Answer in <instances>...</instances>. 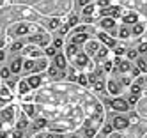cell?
<instances>
[{
	"instance_id": "6da1fadb",
	"label": "cell",
	"mask_w": 147,
	"mask_h": 138,
	"mask_svg": "<svg viewBox=\"0 0 147 138\" xmlns=\"http://www.w3.org/2000/svg\"><path fill=\"white\" fill-rule=\"evenodd\" d=\"M45 67H46L45 60H27L23 64V69H27V71H41Z\"/></svg>"
},
{
	"instance_id": "7a4b0ae2",
	"label": "cell",
	"mask_w": 147,
	"mask_h": 138,
	"mask_svg": "<svg viewBox=\"0 0 147 138\" xmlns=\"http://www.w3.org/2000/svg\"><path fill=\"white\" fill-rule=\"evenodd\" d=\"M73 60H75V66L80 67V69H82V67H90V69L94 67L92 64H89V57L85 55V53H78V55L73 59Z\"/></svg>"
},
{
	"instance_id": "3957f363",
	"label": "cell",
	"mask_w": 147,
	"mask_h": 138,
	"mask_svg": "<svg viewBox=\"0 0 147 138\" xmlns=\"http://www.w3.org/2000/svg\"><path fill=\"white\" fill-rule=\"evenodd\" d=\"M28 30H36V27H30L27 23H20V25H16V27L11 28V34L13 36H25Z\"/></svg>"
},
{
	"instance_id": "277c9868",
	"label": "cell",
	"mask_w": 147,
	"mask_h": 138,
	"mask_svg": "<svg viewBox=\"0 0 147 138\" xmlns=\"http://www.w3.org/2000/svg\"><path fill=\"white\" fill-rule=\"evenodd\" d=\"M131 62L129 60H122V59H117L115 60V71H119V73H129L131 71Z\"/></svg>"
},
{
	"instance_id": "5b68a950",
	"label": "cell",
	"mask_w": 147,
	"mask_h": 138,
	"mask_svg": "<svg viewBox=\"0 0 147 138\" xmlns=\"http://www.w3.org/2000/svg\"><path fill=\"white\" fill-rule=\"evenodd\" d=\"M53 66H55L59 71H64V69L67 67V59H66V55L57 53V55L53 57Z\"/></svg>"
},
{
	"instance_id": "8992f818",
	"label": "cell",
	"mask_w": 147,
	"mask_h": 138,
	"mask_svg": "<svg viewBox=\"0 0 147 138\" xmlns=\"http://www.w3.org/2000/svg\"><path fill=\"white\" fill-rule=\"evenodd\" d=\"M98 50H99V42L98 41H87L85 42V55L89 57H96V53H98Z\"/></svg>"
},
{
	"instance_id": "52a82bcc",
	"label": "cell",
	"mask_w": 147,
	"mask_h": 138,
	"mask_svg": "<svg viewBox=\"0 0 147 138\" xmlns=\"http://www.w3.org/2000/svg\"><path fill=\"white\" fill-rule=\"evenodd\" d=\"M112 108L115 110V112H128L129 110V104H128V101L126 99H113L112 101Z\"/></svg>"
},
{
	"instance_id": "ba28073f",
	"label": "cell",
	"mask_w": 147,
	"mask_h": 138,
	"mask_svg": "<svg viewBox=\"0 0 147 138\" xmlns=\"http://www.w3.org/2000/svg\"><path fill=\"white\" fill-rule=\"evenodd\" d=\"M13 119H14V108L13 106H7L5 110H2L0 112V120L2 122H13Z\"/></svg>"
},
{
	"instance_id": "9c48e42d",
	"label": "cell",
	"mask_w": 147,
	"mask_h": 138,
	"mask_svg": "<svg viewBox=\"0 0 147 138\" xmlns=\"http://www.w3.org/2000/svg\"><path fill=\"white\" fill-rule=\"evenodd\" d=\"M28 41L32 42V44H48L50 42V36L48 34H37V36H32V37H28Z\"/></svg>"
},
{
	"instance_id": "30bf717a",
	"label": "cell",
	"mask_w": 147,
	"mask_h": 138,
	"mask_svg": "<svg viewBox=\"0 0 147 138\" xmlns=\"http://www.w3.org/2000/svg\"><path fill=\"white\" fill-rule=\"evenodd\" d=\"M128 126H129V120L126 119V117H115L113 122H112V127H113V129H126Z\"/></svg>"
},
{
	"instance_id": "8fae6325",
	"label": "cell",
	"mask_w": 147,
	"mask_h": 138,
	"mask_svg": "<svg viewBox=\"0 0 147 138\" xmlns=\"http://www.w3.org/2000/svg\"><path fill=\"white\" fill-rule=\"evenodd\" d=\"M99 25H101L103 30H112V28H115V20L108 18V16H103L101 21H99Z\"/></svg>"
},
{
	"instance_id": "7c38bea8",
	"label": "cell",
	"mask_w": 147,
	"mask_h": 138,
	"mask_svg": "<svg viewBox=\"0 0 147 138\" xmlns=\"http://www.w3.org/2000/svg\"><path fill=\"white\" fill-rule=\"evenodd\" d=\"M122 21H124V25H135V23H138V14L136 13H128V14H124Z\"/></svg>"
},
{
	"instance_id": "4fadbf2b",
	"label": "cell",
	"mask_w": 147,
	"mask_h": 138,
	"mask_svg": "<svg viewBox=\"0 0 147 138\" xmlns=\"http://www.w3.org/2000/svg\"><path fill=\"white\" fill-rule=\"evenodd\" d=\"M98 37H99V41L103 42V44H107V46H115V39L110 37L108 34H105V32H99Z\"/></svg>"
},
{
	"instance_id": "5bb4252c",
	"label": "cell",
	"mask_w": 147,
	"mask_h": 138,
	"mask_svg": "<svg viewBox=\"0 0 147 138\" xmlns=\"http://www.w3.org/2000/svg\"><path fill=\"white\" fill-rule=\"evenodd\" d=\"M22 67H23V60H22V57H20V59H14V60L11 62V67H9V71L16 74V73L22 71Z\"/></svg>"
},
{
	"instance_id": "9a60e30c",
	"label": "cell",
	"mask_w": 147,
	"mask_h": 138,
	"mask_svg": "<svg viewBox=\"0 0 147 138\" xmlns=\"http://www.w3.org/2000/svg\"><path fill=\"white\" fill-rule=\"evenodd\" d=\"M107 89H108L110 94H119V92H121V83H117L115 80H108Z\"/></svg>"
},
{
	"instance_id": "2e32d148",
	"label": "cell",
	"mask_w": 147,
	"mask_h": 138,
	"mask_svg": "<svg viewBox=\"0 0 147 138\" xmlns=\"http://www.w3.org/2000/svg\"><path fill=\"white\" fill-rule=\"evenodd\" d=\"M89 41V36L87 34H75V36H73L71 37V42H73V44H82V42H87Z\"/></svg>"
},
{
	"instance_id": "e0dca14e",
	"label": "cell",
	"mask_w": 147,
	"mask_h": 138,
	"mask_svg": "<svg viewBox=\"0 0 147 138\" xmlns=\"http://www.w3.org/2000/svg\"><path fill=\"white\" fill-rule=\"evenodd\" d=\"M129 90H131V96H136V98H138L140 92H142V83H140V78L136 80L135 83H131V85H129Z\"/></svg>"
},
{
	"instance_id": "ac0fdd59",
	"label": "cell",
	"mask_w": 147,
	"mask_h": 138,
	"mask_svg": "<svg viewBox=\"0 0 147 138\" xmlns=\"http://www.w3.org/2000/svg\"><path fill=\"white\" fill-rule=\"evenodd\" d=\"M27 83H28L30 89H37L39 85H41V76H37V74H34V76H28V78H27Z\"/></svg>"
},
{
	"instance_id": "d6986e66",
	"label": "cell",
	"mask_w": 147,
	"mask_h": 138,
	"mask_svg": "<svg viewBox=\"0 0 147 138\" xmlns=\"http://www.w3.org/2000/svg\"><path fill=\"white\" fill-rule=\"evenodd\" d=\"M78 53H80V51H78V46L71 42V44L67 46V55H66V59H67V57H69V59H75V57L78 55Z\"/></svg>"
},
{
	"instance_id": "ffe728a7",
	"label": "cell",
	"mask_w": 147,
	"mask_h": 138,
	"mask_svg": "<svg viewBox=\"0 0 147 138\" xmlns=\"http://www.w3.org/2000/svg\"><path fill=\"white\" fill-rule=\"evenodd\" d=\"M129 36H131V30L128 28V25H122L119 28V37L121 39H126V37H129Z\"/></svg>"
},
{
	"instance_id": "44dd1931",
	"label": "cell",
	"mask_w": 147,
	"mask_h": 138,
	"mask_svg": "<svg viewBox=\"0 0 147 138\" xmlns=\"http://www.w3.org/2000/svg\"><path fill=\"white\" fill-rule=\"evenodd\" d=\"M28 90H30V87H28L27 80H22V81L18 83V92H20V94H27Z\"/></svg>"
},
{
	"instance_id": "7402d4cb",
	"label": "cell",
	"mask_w": 147,
	"mask_h": 138,
	"mask_svg": "<svg viewBox=\"0 0 147 138\" xmlns=\"http://www.w3.org/2000/svg\"><path fill=\"white\" fill-rule=\"evenodd\" d=\"M144 30H145V27H144L142 23H135L133 28H131V34H133V36H140Z\"/></svg>"
},
{
	"instance_id": "603a6c76",
	"label": "cell",
	"mask_w": 147,
	"mask_h": 138,
	"mask_svg": "<svg viewBox=\"0 0 147 138\" xmlns=\"http://www.w3.org/2000/svg\"><path fill=\"white\" fill-rule=\"evenodd\" d=\"M48 74H50V76H53V78L55 76H64V71H59L55 66H50L48 67Z\"/></svg>"
},
{
	"instance_id": "cb8c5ba5",
	"label": "cell",
	"mask_w": 147,
	"mask_h": 138,
	"mask_svg": "<svg viewBox=\"0 0 147 138\" xmlns=\"http://www.w3.org/2000/svg\"><path fill=\"white\" fill-rule=\"evenodd\" d=\"M107 55H108V48H99L98 53H96V59L98 60H105V59H107Z\"/></svg>"
},
{
	"instance_id": "d4e9b609",
	"label": "cell",
	"mask_w": 147,
	"mask_h": 138,
	"mask_svg": "<svg viewBox=\"0 0 147 138\" xmlns=\"http://www.w3.org/2000/svg\"><path fill=\"white\" fill-rule=\"evenodd\" d=\"M46 119H36L34 120V129H43V127H46Z\"/></svg>"
},
{
	"instance_id": "484cf974",
	"label": "cell",
	"mask_w": 147,
	"mask_h": 138,
	"mask_svg": "<svg viewBox=\"0 0 147 138\" xmlns=\"http://www.w3.org/2000/svg\"><path fill=\"white\" fill-rule=\"evenodd\" d=\"M59 27H60V20H59V18H51V20L48 21V28H50V30L59 28Z\"/></svg>"
},
{
	"instance_id": "4316f807",
	"label": "cell",
	"mask_w": 147,
	"mask_h": 138,
	"mask_svg": "<svg viewBox=\"0 0 147 138\" xmlns=\"http://www.w3.org/2000/svg\"><path fill=\"white\" fill-rule=\"evenodd\" d=\"M23 110H25V113L28 117H36V108L32 104H23Z\"/></svg>"
},
{
	"instance_id": "83f0119b",
	"label": "cell",
	"mask_w": 147,
	"mask_h": 138,
	"mask_svg": "<svg viewBox=\"0 0 147 138\" xmlns=\"http://www.w3.org/2000/svg\"><path fill=\"white\" fill-rule=\"evenodd\" d=\"M0 98H2V99H11L13 98V96H11V92H9V89L7 87H2V89H0Z\"/></svg>"
},
{
	"instance_id": "f1b7e54d",
	"label": "cell",
	"mask_w": 147,
	"mask_h": 138,
	"mask_svg": "<svg viewBox=\"0 0 147 138\" xmlns=\"http://www.w3.org/2000/svg\"><path fill=\"white\" fill-rule=\"evenodd\" d=\"M25 53H27V55H30V57H39V55H41V51H39L37 48H32V46H30V48H25Z\"/></svg>"
},
{
	"instance_id": "f546056e",
	"label": "cell",
	"mask_w": 147,
	"mask_h": 138,
	"mask_svg": "<svg viewBox=\"0 0 147 138\" xmlns=\"http://www.w3.org/2000/svg\"><path fill=\"white\" fill-rule=\"evenodd\" d=\"M27 120H25V117H22V119H20L18 122H16V129H20V131H23L25 129V127H27Z\"/></svg>"
},
{
	"instance_id": "4dcf8cb0",
	"label": "cell",
	"mask_w": 147,
	"mask_h": 138,
	"mask_svg": "<svg viewBox=\"0 0 147 138\" xmlns=\"http://www.w3.org/2000/svg\"><path fill=\"white\" fill-rule=\"evenodd\" d=\"M92 89H94V90H103V89H105V81H103V80L94 81V83H92Z\"/></svg>"
},
{
	"instance_id": "1f68e13d",
	"label": "cell",
	"mask_w": 147,
	"mask_h": 138,
	"mask_svg": "<svg viewBox=\"0 0 147 138\" xmlns=\"http://www.w3.org/2000/svg\"><path fill=\"white\" fill-rule=\"evenodd\" d=\"M20 50H23V42L22 41H16L11 44V51H20Z\"/></svg>"
},
{
	"instance_id": "d6a6232c",
	"label": "cell",
	"mask_w": 147,
	"mask_h": 138,
	"mask_svg": "<svg viewBox=\"0 0 147 138\" xmlns=\"http://www.w3.org/2000/svg\"><path fill=\"white\" fill-rule=\"evenodd\" d=\"M76 80H78V83H80V85H89V78H87V74H78Z\"/></svg>"
},
{
	"instance_id": "836d02e7",
	"label": "cell",
	"mask_w": 147,
	"mask_h": 138,
	"mask_svg": "<svg viewBox=\"0 0 147 138\" xmlns=\"http://www.w3.org/2000/svg\"><path fill=\"white\" fill-rule=\"evenodd\" d=\"M45 55H46V57H55V55H57V50H55L53 46H48V48L45 50Z\"/></svg>"
},
{
	"instance_id": "e575fe53",
	"label": "cell",
	"mask_w": 147,
	"mask_h": 138,
	"mask_svg": "<svg viewBox=\"0 0 147 138\" xmlns=\"http://www.w3.org/2000/svg\"><path fill=\"white\" fill-rule=\"evenodd\" d=\"M0 76H2L4 80H7L9 76H11V71H9V67H4L2 71H0Z\"/></svg>"
},
{
	"instance_id": "d590c367",
	"label": "cell",
	"mask_w": 147,
	"mask_h": 138,
	"mask_svg": "<svg viewBox=\"0 0 147 138\" xmlns=\"http://www.w3.org/2000/svg\"><path fill=\"white\" fill-rule=\"evenodd\" d=\"M138 71H147V64H145V60H142V59H138Z\"/></svg>"
},
{
	"instance_id": "8d00e7d4",
	"label": "cell",
	"mask_w": 147,
	"mask_h": 138,
	"mask_svg": "<svg viewBox=\"0 0 147 138\" xmlns=\"http://www.w3.org/2000/svg\"><path fill=\"white\" fill-rule=\"evenodd\" d=\"M76 23H78V16H76V14H73V16L69 18V23H67V27H75Z\"/></svg>"
},
{
	"instance_id": "74e56055",
	"label": "cell",
	"mask_w": 147,
	"mask_h": 138,
	"mask_svg": "<svg viewBox=\"0 0 147 138\" xmlns=\"http://www.w3.org/2000/svg\"><path fill=\"white\" fill-rule=\"evenodd\" d=\"M94 13V5H85V9H83V14H85V16H89V14H92Z\"/></svg>"
},
{
	"instance_id": "f35d334b",
	"label": "cell",
	"mask_w": 147,
	"mask_h": 138,
	"mask_svg": "<svg viewBox=\"0 0 147 138\" xmlns=\"http://www.w3.org/2000/svg\"><path fill=\"white\" fill-rule=\"evenodd\" d=\"M136 57H138V51H136V50H128V59L129 60H133Z\"/></svg>"
},
{
	"instance_id": "ab89813d",
	"label": "cell",
	"mask_w": 147,
	"mask_h": 138,
	"mask_svg": "<svg viewBox=\"0 0 147 138\" xmlns=\"http://www.w3.org/2000/svg\"><path fill=\"white\" fill-rule=\"evenodd\" d=\"M112 67H113V62H110V60H107V62H105V66H103V71H112Z\"/></svg>"
},
{
	"instance_id": "60d3db41",
	"label": "cell",
	"mask_w": 147,
	"mask_h": 138,
	"mask_svg": "<svg viewBox=\"0 0 147 138\" xmlns=\"http://www.w3.org/2000/svg\"><path fill=\"white\" fill-rule=\"evenodd\" d=\"M124 53H126V50H124V46H115V55H124Z\"/></svg>"
},
{
	"instance_id": "b9f144b4",
	"label": "cell",
	"mask_w": 147,
	"mask_h": 138,
	"mask_svg": "<svg viewBox=\"0 0 147 138\" xmlns=\"http://www.w3.org/2000/svg\"><path fill=\"white\" fill-rule=\"evenodd\" d=\"M136 51H138V53H145L147 51V42H142V44L136 48Z\"/></svg>"
},
{
	"instance_id": "7bdbcfd3",
	"label": "cell",
	"mask_w": 147,
	"mask_h": 138,
	"mask_svg": "<svg viewBox=\"0 0 147 138\" xmlns=\"http://www.w3.org/2000/svg\"><path fill=\"white\" fill-rule=\"evenodd\" d=\"M62 44H64V41H62V39H55V41H53V48H55V50L60 48Z\"/></svg>"
},
{
	"instance_id": "ee69618b",
	"label": "cell",
	"mask_w": 147,
	"mask_h": 138,
	"mask_svg": "<svg viewBox=\"0 0 147 138\" xmlns=\"http://www.w3.org/2000/svg\"><path fill=\"white\" fill-rule=\"evenodd\" d=\"M112 129H113V127H112V124H107V126L103 127V135H108V133H110Z\"/></svg>"
},
{
	"instance_id": "f6af8a7d",
	"label": "cell",
	"mask_w": 147,
	"mask_h": 138,
	"mask_svg": "<svg viewBox=\"0 0 147 138\" xmlns=\"http://www.w3.org/2000/svg\"><path fill=\"white\" fill-rule=\"evenodd\" d=\"M99 5L105 7V9H108L110 7V0H99Z\"/></svg>"
},
{
	"instance_id": "bcb514c9",
	"label": "cell",
	"mask_w": 147,
	"mask_h": 138,
	"mask_svg": "<svg viewBox=\"0 0 147 138\" xmlns=\"http://www.w3.org/2000/svg\"><path fill=\"white\" fill-rule=\"evenodd\" d=\"M136 101H138V98H136V96H129V99H128V104H135Z\"/></svg>"
},
{
	"instance_id": "7dc6e473",
	"label": "cell",
	"mask_w": 147,
	"mask_h": 138,
	"mask_svg": "<svg viewBox=\"0 0 147 138\" xmlns=\"http://www.w3.org/2000/svg\"><path fill=\"white\" fill-rule=\"evenodd\" d=\"M140 83H142V87H145V90H147V76H142L140 78Z\"/></svg>"
},
{
	"instance_id": "c3c4849f",
	"label": "cell",
	"mask_w": 147,
	"mask_h": 138,
	"mask_svg": "<svg viewBox=\"0 0 147 138\" xmlns=\"http://www.w3.org/2000/svg\"><path fill=\"white\" fill-rule=\"evenodd\" d=\"M131 74H133V76H138V74H140V71H138V67H131V71H129Z\"/></svg>"
},
{
	"instance_id": "681fc988",
	"label": "cell",
	"mask_w": 147,
	"mask_h": 138,
	"mask_svg": "<svg viewBox=\"0 0 147 138\" xmlns=\"http://www.w3.org/2000/svg\"><path fill=\"white\" fill-rule=\"evenodd\" d=\"M80 4H82V5H89L90 0H80Z\"/></svg>"
},
{
	"instance_id": "f907efd6",
	"label": "cell",
	"mask_w": 147,
	"mask_h": 138,
	"mask_svg": "<svg viewBox=\"0 0 147 138\" xmlns=\"http://www.w3.org/2000/svg\"><path fill=\"white\" fill-rule=\"evenodd\" d=\"M34 138H51V136H50V135H48V136H46V135H37V136H34Z\"/></svg>"
},
{
	"instance_id": "816d5d0a",
	"label": "cell",
	"mask_w": 147,
	"mask_h": 138,
	"mask_svg": "<svg viewBox=\"0 0 147 138\" xmlns=\"http://www.w3.org/2000/svg\"><path fill=\"white\" fill-rule=\"evenodd\" d=\"M4 59H5V53H4L2 50H0V60H4Z\"/></svg>"
},
{
	"instance_id": "f5cc1de1",
	"label": "cell",
	"mask_w": 147,
	"mask_h": 138,
	"mask_svg": "<svg viewBox=\"0 0 147 138\" xmlns=\"http://www.w3.org/2000/svg\"><path fill=\"white\" fill-rule=\"evenodd\" d=\"M112 138H122V136H121V135H113Z\"/></svg>"
},
{
	"instance_id": "db71d44e",
	"label": "cell",
	"mask_w": 147,
	"mask_h": 138,
	"mask_svg": "<svg viewBox=\"0 0 147 138\" xmlns=\"http://www.w3.org/2000/svg\"><path fill=\"white\" fill-rule=\"evenodd\" d=\"M4 44H5V42H4V41H2V39H0V46H4Z\"/></svg>"
},
{
	"instance_id": "11a10c76",
	"label": "cell",
	"mask_w": 147,
	"mask_h": 138,
	"mask_svg": "<svg viewBox=\"0 0 147 138\" xmlns=\"http://www.w3.org/2000/svg\"><path fill=\"white\" fill-rule=\"evenodd\" d=\"M69 138H80V136H69Z\"/></svg>"
}]
</instances>
